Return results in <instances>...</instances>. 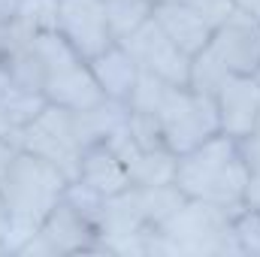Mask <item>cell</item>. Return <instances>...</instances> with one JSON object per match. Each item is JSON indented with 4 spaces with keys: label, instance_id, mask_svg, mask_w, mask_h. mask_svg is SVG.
<instances>
[{
    "label": "cell",
    "instance_id": "6da1fadb",
    "mask_svg": "<svg viewBox=\"0 0 260 257\" xmlns=\"http://www.w3.org/2000/svg\"><path fill=\"white\" fill-rule=\"evenodd\" d=\"M70 176L61 173L55 164L21 151L9 173L0 179V194L9 212V233L3 251H18L49 218V212L64 200Z\"/></svg>",
    "mask_w": 260,
    "mask_h": 257
},
{
    "label": "cell",
    "instance_id": "7a4b0ae2",
    "mask_svg": "<svg viewBox=\"0 0 260 257\" xmlns=\"http://www.w3.org/2000/svg\"><path fill=\"white\" fill-rule=\"evenodd\" d=\"M251 170L242 157L239 139L227 133H215L197 148L179 154L176 185L194 200H209L227 209H239L245 203Z\"/></svg>",
    "mask_w": 260,
    "mask_h": 257
},
{
    "label": "cell",
    "instance_id": "3957f363",
    "mask_svg": "<svg viewBox=\"0 0 260 257\" xmlns=\"http://www.w3.org/2000/svg\"><path fill=\"white\" fill-rule=\"evenodd\" d=\"M164 142L170 151L185 154L206 142L209 136L221 133V118H218V103L209 94H200L188 85H167L157 109H154Z\"/></svg>",
    "mask_w": 260,
    "mask_h": 257
},
{
    "label": "cell",
    "instance_id": "277c9868",
    "mask_svg": "<svg viewBox=\"0 0 260 257\" xmlns=\"http://www.w3.org/2000/svg\"><path fill=\"white\" fill-rule=\"evenodd\" d=\"M21 151H30L49 164H55L61 173L70 176V182L79 176V164H82V142L76 136V121L73 112L64 106L46 103L27 124L12 127Z\"/></svg>",
    "mask_w": 260,
    "mask_h": 257
},
{
    "label": "cell",
    "instance_id": "5b68a950",
    "mask_svg": "<svg viewBox=\"0 0 260 257\" xmlns=\"http://www.w3.org/2000/svg\"><path fill=\"white\" fill-rule=\"evenodd\" d=\"M124 52L133 58V64L170 85H188L191 76V55H185L154 21V15L148 21H142L133 34L121 40Z\"/></svg>",
    "mask_w": 260,
    "mask_h": 257
},
{
    "label": "cell",
    "instance_id": "8992f818",
    "mask_svg": "<svg viewBox=\"0 0 260 257\" xmlns=\"http://www.w3.org/2000/svg\"><path fill=\"white\" fill-rule=\"evenodd\" d=\"M76 251H97V227L67 200H61L49 212L43 227L18 248V254H76Z\"/></svg>",
    "mask_w": 260,
    "mask_h": 257
},
{
    "label": "cell",
    "instance_id": "52a82bcc",
    "mask_svg": "<svg viewBox=\"0 0 260 257\" xmlns=\"http://www.w3.org/2000/svg\"><path fill=\"white\" fill-rule=\"evenodd\" d=\"M79 58L91 61L106 52L115 37L106 21V0H58V27Z\"/></svg>",
    "mask_w": 260,
    "mask_h": 257
},
{
    "label": "cell",
    "instance_id": "ba28073f",
    "mask_svg": "<svg viewBox=\"0 0 260 257\" xmlns=\"http://www.w3.org/2000/svg\"><path fill=\"white\" fill-rule=\"evenodd\" d=\"M206 49L230 76H251L260 64V21L242 9H233L215 27Z\"/></svg>",
    "mask_w": 260,
    "mask_h": 257
},
{
    "label": "cell",
    "instance_id": "9c48e42d",
    "mask_svg": "<svg viewBox=\"0 0 260 257\" xmlns=\"http://www.w3.org/2000/svg\"><path fill=\"white\" fill-rule=\"evenodd\" d=\"M221 133L245 139L260 127V85L254 76H227L215 94Z\"/></svg>",
    "mask_w": 260,
    "mask_h": 257
},
{
    "label": "cell",
    "instance_id": "30bf717a",
    "mask_svg": "<svg viewBox=\"0 0 260 257\" xmlns=\"http://www.w3.org/2000/svg\"><path fill=\"white\" fill-rule=\"evenodd\" d=\"M43 97H46V103L64 106L70 112H85V109H91V106L106 100L103 88L94 79V70H91V64L85 58H73L67 64L55 67L46 76Z\"/></svg>",
    "mask_w": 260,
    "mask_h": 257
},
{
    "label": "cell",
    "instance_id": "8fae6325",
    "mask_svg": "<svg viewBox=\"0 0 260 257\" xmlns=\"http://www.w3.org/2000/svg\"><path fill=\"white\" fill-rule=\"evenodd\" d=\"M154 21L160 24V30L185 52V55H200L206 46H209V40H212V34H215V27L197 12L191 9L188 3H182V0H157L154 3Z\"/></svg>",
    "mask_w": 260,
    "mask_h": 257
},
{
    "label": "cell",
    "instance_id": "7c38bea8",
    "mask_svg": "<svg viewBox=\"0 0 260 257\" xmlns=\"http://www.w3.org/2000/svg\"><path fill=\"white\" fill-rule=\"evenodd\" d=\"M73 182H82L85 188H91L100 197H112V194L130 188V176L124 160L106 145V142H97V145H88L82 151V164H79V176Z\"/></svg>",
    "mask_w": 260,
    "mask_h": 257
},
{
    "label": "cell",
    "instance_id": "4fadbf2b",
    "mask_svg": "<svg viewBox=\"0 0 260 257\" xmlns=\"http://www.w3.org/2000/svg\"><path fill=\"white\" fill-rule=\"evenodd\" d=\"M88 64L94 70L97 85L103 88V94H106L109 100L127 103L130 91H133V85H136V76H139V67L133 64V58L124 52L121 43H112L106 52H100V55L91 58Z\"/></svg>",
    "mask_w": 260,
    "mask_h": 257
},
{
    "label": "cell",
    "instance_id": "5bb4252c",
    "mask_svg": "<svg viewBox=\"0 0 260 257\" xmlns=\"http://www.w3.org/2000/svg\"><path fill=\"white\" fill-rule=\"evenodd\" d=\"M151 12H154V0H106V21L115 43H121L142 21H148Z\"/></svg>",
    "mask_w": 260,
    "mask_h": 257
},
{
    "label": "cell",
    "instance_id": "9a60e30c",
    "mask_svg": "<svg viewBox=\"0 0 260 257\" xmlns=\"http://www.w3.org/2000/svg\"><path fill=\"white\" fill-rule=\"evenodd\" d=\"M227 76H230V73L218 64L215 58H212V52H209V49H203L200 55H194V58H191L188 88H194V91H200V94L215 97V94H218V88L224 85V79H227Z\"/></svg>",
    "mask_w": 260,
    "mask_h": 257
},
{
    "label": "cell",
    "instance_id": "2e32d148",
    "mask_svg": "<svg viewBox=\"0 0 260 257\" xmlns=\"http://www.w3.org/2000/svg\"><path fill=\"white\" fill-rule=\"evenodd\" d=\"M15 18L34 34L55 30L58 27V0H18Z\"/></svg>",
    "mask_w": 260,
    "mask_h": 257
},
{
    "label": "cell",
    "instance_id": "e0dca14e",
    "mask_svg": "<svg viewBox=\"0 0 260 257\" xmlns=\"http://www.w3.org/2000/svg\"><path fill=\"white\" fill-rule=\"evenodd\" d=\"M182 3H188L191 9H197V12H200L212 27H218V24H221L233 9H236V3H233V0H182Z\"/></svg>",
    "mask_w": 260,
    "mask_h": 257
},
{
    "label": "cell",
    "instance_id": "ac0fdd59",
    "mask_svg": "<svg viewBox=\"0 0 260 257\" xmlns=\"http://www.w3.org/2000/svg\"><path fill=\"white\" fill-rule=\"evenodd\" d=\"M18 154H21V145H18L15 133H12V130H9V133H0V179L9 173V167L15 164Z\"/></svg>",
    "mask_w": 260,
    "mask_h": 257
},
{
    "label": "cell",
    "instance_id": "d6986e66",
    "mask_svg": "<svg viewBox=\"0 0 260 257\" xmlns=\"http://www.w3.org/2000/svg\"><path fill=\"white\" fill-rule=\"evenodd\" d=\"M239 148H242V157H245L248 170H251V173H260V127L254 130L251 136L239 139Z\"/></svg>",
    "mask_w": 260,
    "mask_h": 257
},
{
    "label": "cell",
    "instance_id": "ffe728a7",
    "mask_svg": "<svg viewBox=\"0 0 260 257\" xmlns=\"http://www.w3.org/2000/svg\"><path fill=\"white\" fill-rule=\"evenodd\" d=\"M245 206L260 212V173H251L248 188H245Z\"/></svg>",
    "mask_w": 260,
    "mask_h": 257
},
{
    "label": "cell",
    "instance_id": "44dd1931",
    "mask_svg": "<svg viewBox=\"0 0 260 257\" xmlns=\"http://www.w3.org/2000/svg\"><path fill=\"white\" fill-rule=\"evenodd\" d=\"M15 12H18V0H0V24L12 21Z\"/></svg>",
    "mask_w": 260,
    "mask_h": 257
},
{
    "label": "cell",
    "instance_id": "7402d4cb",
    "mask_svg": "<svg viewBox=\"0 0 260 257\" xmlns=\"http://www.w3.org/2000/svg\"><path fill=\"white\" fill-rule=\"evenodd\" d=\"M6 233H9V212H6V203H3V194H0V251H3Z\"/></svg>",
    "mask_w": 260,
    "mask_h": 257
},
{
    "label": "cell",
    "instance_id": "603a6c76",
    "mask_svg": "<svg viewBox=\"0 0 260 257\" xmlns=\"http://www.w3.org/2000/svg\"><path fill=\"white\" fill-rule=\"evenodd\" d=\"M233 3H236V9L248 12L254 21H260V0H233Z\"/></svg>",
    "mask_w": 260,
    "mask_h": 257
},
{
    "label": "cell",
    "instance_id": "cb8c5ba5",
    "mask_svg": "<svg viewBox=\"0 0 260 257\" xmlns=\"http://www.w3.org/2000/svg\"><path fill=\"white\" fill-rule=\"evenodd\" d=\"M251 76H254V82H257V85H260V64H257V70H254Z\"/></svg>",
    "mask_w": 260,
    "mask_h": 257
},
{
    "label": "cell",
    "instance_id": "d4e9b609",
    "mask_svg": "<svg viewBox=\"0 0 260 257\" xmlns=\"http://www.w3.org/2000/svg\"><path fill=\"white\" fill-rule=\"evenodd\" d=\"M154 3H157V0H154Z\"/></svg>",
    "mask_w": 260,
    "mask_h": 257
}]
</instances>
